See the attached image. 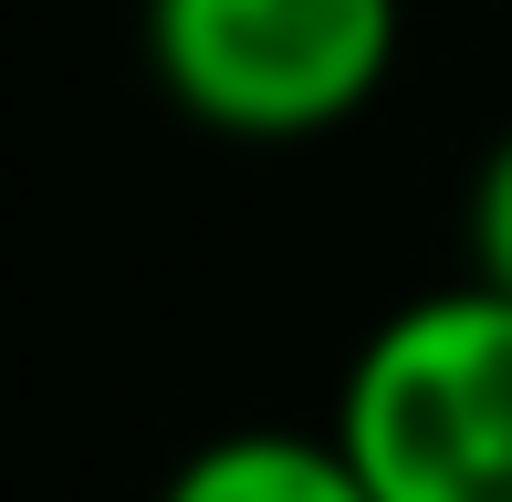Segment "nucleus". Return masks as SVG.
I'll list each match as a JSON object with an SVG mask.
<instances>
[{
	"label": "nucleus",
	"mask_w": 512,
	"mask_h": 502,
	"mask_svg": "<svg viewBox=\"0 0 512 502\" xmlns=\"http://www.w3.org/2000/svg\"><path fill=\"white\" fill-rule=\"evenodd\" d=\"M335 440L377 502H512V293L471 272L387 314L345 367Z\"/></svg>",
	"instance_id": "f257e3e1"
},
{
	"label": "nucleus",
	"mask_w": 512,
	"mask_h": 502,
	"mask_svg": "<svg viewBox=\"0 0 512 502\" xmlns=\"http://www.w3.org/2000/svg\"><path fill=\"white\" fill-rule=\"evenodd\" d=\"M147 63L220 136H324L398 63V0H147Z\"/></svg>",
	"instance_id": "f03ea898"
},
{
	"label": "nucleus",
	"mask_w": 512,
	"mask_h": 502,
	"mask_svg": "<svg viewBox=\"0 0 512 502\" xmlns=\"http://www.w3.org/2000/svg\"><path fill=\"white\" fill-rule=\"evenodd\" d=\"M157 502H377L345 440H304V429H230L178 461Z\"/></svg>",
	"instance_id": "7ed1b4c3"
},
{
	"label": "nucleus",
	"mask_w": 512,
	"mask_h": 502,
	"mask_svg": "<svg viewBox=\"0 0 512 502\" xmlns=\"http://www.w3.org/2000/svg\"><path fill=\"white\" fill-rule=\"evenodd\" d=\"M471 272L481 283H502L512 293V126L492 136V157H481V178H471Z\"/></svg>",
	"instance_id": "20e7f679"
}]
</instances>
